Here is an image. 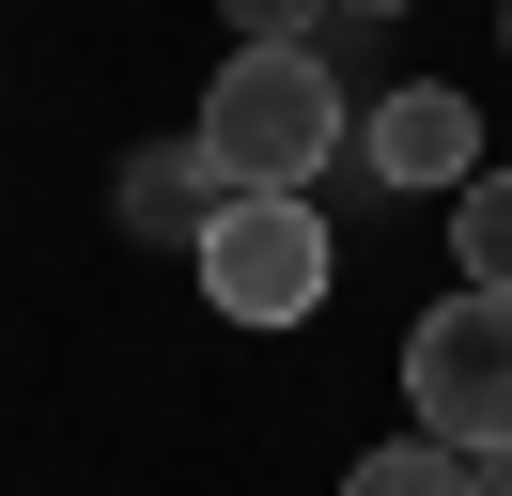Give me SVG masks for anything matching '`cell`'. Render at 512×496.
Listing matches in <instances>:
<instances>
[{
    "instance_id": "6da1fadb",
    "label": "cell",
    "mask_w": 512,
    "mask_h": 496,
    "mask_svg": "<svg viewBox=\"0 0 512 496\" xmlns=\"http://www.w3.org/2000/svg\"><path fill=\"white\" fill-rule=\"evenodd\" d=\"M187 140L218 155L233 186H311L326 155L357 140V109H342V78H326V47H233Z\"/></svg>"
},
{
    "instance_id": "8fae6325",
    "label": "cell",
    "mask_w": 512,
    "mask_h": 496,
    "mask_svg": "<svg viewBox=\"0 0 512 496\" xmlns=\"http://www.w3.org/2000/svg\"><path fill=\"white\" fill-rule=\"evenodd\" d=\"M497 47H512V0H497Z\"/></svg>"
},
{
    "instance_id": "7a4b0ae2",
    "label": "cell",
    "mask_w": 512,
    "mask_h": 496,
    "mask_svg": "<svg viewBox=\"0 0 512 496\" xmlns=\"http://www.w3.org/2000/svg\"><path fill=\"white\" fill-rule=\"evenodd\" d=\"M187 264H202V295H218L233 326H311V310H326V279H342V248H326L311 186H233V202H218V233H202Z\"/></svg>"
},
{
    "instance_id": "8992f818",
    "label": "cell",
    "mask_w": 512,
    "mask_h": 496,
    "mask_svg": "<svg viewBox=\"0 0 512 496\" xmlns=\"http://www.w3.org/2000/svg\"><path fill=\"white\" fill-rule=\"evenodd\" d=\"M342 496H466V450H435V434H388V450L342 465Z\"/></svg>"
},
{
    "instance_id": "30bf717a",
    "label": "cell",
    "mask_w": 512,
    "mask_h": 496,
    "mask_svg": "<svg viewBox=\"0 0 512 496\" xmlns=\"http://www.w3.org/2000/svg\"><path fill=\"white\" fill-rule=\"evenodd\" d=\"M342 16H404V0H342Z\"/></svg>"
},
{
    "instance_id": "9c48e42d",
    "label": "cell",
    "mask_w": 512,
    "mask_h": 496,
    "mask_svg": "<svg viewBox=\"0 0 512 496\" xmlns=\"http://www.w3.org/2000/svg\"><path fill=\"white\" fill-rule=\"evenodd\" d=\"M466 496H512V450H466Z\"/></svg>"
},
{
    "instance_id": "5b68a950",
    "label": "cell",
    "mask_w": 512,
    "mask_h": 496,
    "mask_svg": "<svg viewBox=\"0 0 512 496\" xmlns=\"http://www.w3.org/2000/svg\"><path fill=\"white\" fill-rule=\"evenodd\" d=\"M218 202H233V171H218L202 140H156V155L109 171V217H125L140 248H202V233H218Z\"/></svg>"
},
{
    "instance_id": "277c9868",
    "label": "cell",
    "mask_w": 512,
    "mask_h": 496,
    "mask_svg": "<svg viewBox=\"0 0 512 496\" xmlns=\"http://www.w3.org/2000/svg\"><path fill=\"white\" fill-rule=\"evenodd\" d=\"M357 155H373V186H404V202H419V186H450V202H466V186H481V109L419 78V93H388V109L357 124Z\"/></svg>"
},
{
    "instance_id": "3957f363",
    "label": "cell",
    "mask_w": 512,
    "mask_h": 496,
    "mask_svg": "<svg viewBox=\"0 0 512 496\" xmlns=\"http://www.w3.org/2000/svg\"><path fill=\"white\" fill-rule=\"evenodd\" d=\"M404 403L435 450H512V295H435L404 326Z\"/></svg>"
},
{
    "instance_id": "ba28073f",
    "label": "cell",
    "mask_w": 512,
    "mask_h": 496,
    "mask_svg": "<svg viewBox=\"0 0 512 496\" xmlns=\"http://www.w3.org/2000/svg\"><path fill=\"white\" fill-rule=\"evenodd\" d=\"M233 47H311V16H342V0H218Z\"/></svg>"
},
{
    "instance_id": "52a82bcc",
    "label": "cell",
    "mask_w": 512,
    "mask_h": 496,
    "mask_svg": "<svg viewBox=\"0 0 512 496\" xmlns=\"http://www.w3.org/2000/svg\"><path fill=\"white\" fill-rule=\"evenodd\" d=\"M450 248H466V295H512V171H481L450 202Z\"/></svg>"
}]
</instances>
